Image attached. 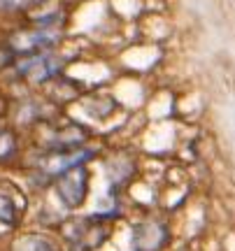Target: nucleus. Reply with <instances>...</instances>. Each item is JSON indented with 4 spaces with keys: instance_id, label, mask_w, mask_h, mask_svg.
Returning a JSON list of instances; mask_svg holds the SVG:
<instances>
[{
    "instance_id": "obj_1",
    "label": "nucleus",
    "mask_w": 235,
    "mask_h": 251,
    "mask_svg": "<svg viewBox=\"0 0 235 251\" xmlns=\"http://www.w3.org/2000/svg\"><path fill=\"white\" fill-rule=\"evenodd\" d=\"M54 193L65 209H79L91 193V172L86 165H77L54 177Z\"/></svg>"
},
{
    "instance_id": "obj_2",
    "label": "nucleus",
    "mask_w": 235,
    "mask_h": 251,
    "mask_svg": "<svg viewBox=\"0 0 235 251\" xmlns=\"http://www.w3.org/2000/svg\"><path fill=\"white\" fill-rule=\"evenodd\" d=\"M47 126V137L42 144L47 151H68V149H84L86 142L91 140V130L84 128L77 121H68V124H56Z\"/></svg>"
},
{
    "instance_id": "obj_3",
    "label": "nucleus",
    "mask_w": 235,
    "mask_h": 251,
    "mask_svg": "<svg viewBox=\"0 0 235 251\" xmlns=\"http://www.w3.org/2000/svg\"><path fill=\"white\" fill-rule=\"evenodd\" d=\"M56 40H58V33H56L54 26H37L33 30L14 33V35L9 37L7 47L21 58V56H33V54L49 51L56 45Z\"/></svg>"
},
{
    "instance_id": "obj_4",
    "label": "nucleus",
    "mask_w": 235,
    "mask_h": 251,
    "mask_svg": "<svg viewBox=\"0 0 235 251\" xmlns=\"http://www.w3.org/2000/svg\"><path fill=\"white\" fill-rule=\"evenodd\" d=\"M170 230L158 219H147L131 228V242L135 251H161L168 244Z\"/></svg>"
},
{
    "instance_id": "obj_5",
    "label": "nucleus",
    "mask_w": 235,
    "mask_h": 251,
    "mask_svg": "<svg viewBox=\"0 0 235 251\" xmlns=\"http://www.w3.org/2000/svg\"><path fill=\"white\" fill-rule=\"evenodd\" d=\"M17 72H21L30 81L45 84V81H52L61 75V63H58L56 54H52V51L21 56V61L17 63Z\"/></svg>"
},
{
    "instance_id": "obj_6",
    "label": "nucleus",
    "mask_w": 235,
    "mask_h": 251,
    "mask_svg": "<svg viewBox=\"0 0 235 251\" xmlns=\"http://www.w3.org/2000/svg\"><path fill=\"white\" fill-rule=\"evenodd\" d=\"M93 151H89L86 147L84 149H68V151H45L37 161V168L49 175V177H58L61 172L77 168V165H86Z\"/></svg>"
},
{
    "instance_id": "obj_7",
    "label": "nucleus",
    "mask_w": 235,
    "mask_h": 251,
    "mask_svg": "<svg viewBox=\"0 0 235 251\" xmlns=\"http://www.w3.org/2000/svg\"><path fill=\"white\" fill-rule=\"evenodd\" d=\"M26 214V196L24 191L7 179H0V224L14 226L21 224V219Z\"/></svg>"
},
{
    "instance_id": "obj_8",
    "label": "nucleus",
    "mask_w": 235,
    "mask_h": 251,
    "mask_svg": "<svg viewBox=\"0 0 235 251\" xmlns=\"http://www.w3.org/2000/svg\"><path fill=\"white\" fill-rule=\"evenodd\" d=\"M9 251H61L58 242L42 233H24L12 242Z\"/></svg>"
},
{
    "instance_id": "obj_9",
    "label": "nucleus",
    "mask_w": 235,
    "mask_h": 251,
    "mask_svg": "<svg viewBox=\"0 0 235 251\" xmlns=\"http://www.w3.org/2000/svg\"><path fill=\"white\" fill-rule=\"evenodd\" d=\"M117 107H119L117 100L112 98L109 93H91L89 98H86V102H84V109H86L93 119H98V121L112 117V114L117 112Z\"/></svg>"
},
{
    "instance_id": "obj_10",
    "label": "nucleus",
    "mask_w": 235,
    "mask_h": 251,
    "mask_svg": "<svg viewBox=\"0 0 235 251\" xmlns=\"http://www.w3.org/2000/svg\"><path fill=\"white\" fill-rule=\"evenodd\" d=\"M61 14V0H40L30 12V21H35L37 26H56V19Z\"/></svg>"
},
{
    "instance_id": "obj_11",
    "label": "nucleus",
    "mask_w": 235,
    "mask_h": 251,
    "mask_svg": "<svg viewBox=\"0 0 235 251\" xmlns=\"http://www.w3.org/2000/svg\"><path fill=\"white\" fill-rule=\"evenodd\" d=\"M17 151V137L12 130H0V161L9 158Z\"/></svg>"
},
{
    "instance_id": "obj_12",
    "label": "nucleus",
    "mask_w": 235,
    "mask_h": 251,
    "mask_svg": "<svg viewBox=\"0 0 235 251\" xmlns=\"http://www.w3.org/2000/svg\"><path fill=\"white\" fill-rule=\"evenodd\" d=\"M14 56L17 54H14L9 47H0V70L7 68V65H12V63H14Z\"/></svg>"
}]
</instances>
